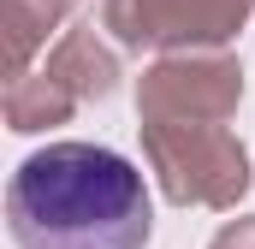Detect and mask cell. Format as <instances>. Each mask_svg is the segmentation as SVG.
Segmentation results:
<instances>
[{
  "label": "cell",
  "instance_id": "6da1fadb",
  "mask_svg": "<svg viewBox=\"0 0 255 249\" xmlns=\"http://www.w3.org/2000/svg\"><path fill=\"white\" fill-rule=\"evenodd\" d=\"M18 249H148L154 202L142 172L101 142H48L6 184Z\"/></svg>",
  "mask_w": 255,
  "mask_h": 249
},
{
  "label": "cell",
  "instance_id": "7a4b0ae2",
  "mask_svg": "<svg viewBox=\"0 0 255 249\" xmlns=\"http://www.w3.org/2000/svg\"><path fill=\"white\" fill-rule=\"evenodd\" d=\"M142 160L172 208H238L250 196V154L226 124H136Z\"/></svg>",
  "mask_w": 255,
  "mask_h": 249
},
{
  "label": "cell",
  "instance_id": "3957f363",
  "mask_svg": "<svg viewBox=\"0 0 255 249\" xmlns=\"http://www.w3.org/2000/svg\"><path fill=\"white\" fill-rule=\"evenodd\" d=\"M255 0H101V30L125 54H208L250 24Z\"/></svg>",
  "mask_w": 255,
  "mask_h": 249
},
{
  "label": "cell",
  "instance_id": "277c9868",
  "mask_svg": "<svg viewBox=\"0 0 255 249\" xmlns=\"http://www.w3.org/2000/svg\"><path fill=\"white\" fill-rule=\"evenodd\" d=\"M244 101V60L226 48L208 54H166L136 83L142 124H226Z\"/></svg>",
  "mask_w": 255,
  "mask_h": 249
},
{
  "label": "cell",
  "instance_id": "5b68a950",
  "mask_svg": "<svg viewBox=\"0 0 255 249\" xmlns=\"http://www.w3.org/2000/svg\"><path fill=\"white\" fill-rule=\"evenodd\" d=\"M48 71L60 77L65 89L77 95V101H107L113 89H119V54L89 30V24H77V30H65L60 42H54V54H48Z\"/></svg>",
  "mask_w": 255,
  "mask_h": 249
},
{
  "label": "cell",
  "instance_id": "8992f818",
  "mask_svg": "<svg viewBox=\"0 0 255 249\" xmlns=\"http://www.w3.org/2000/svg\"><path fill=\"white\" fill-rule=\"evenodd\" d=\"M83 101L65 89L54 71H18V77H6V124L18 130V136H36V130H54L77 113Z\"/></svg>",
  "mask_w": 255,
  "mask_h": 249
},
{
  "label": "cell",
  "instance_id": "52a82bcc",
  "mask_svg": "<svg viewBox=\"0 0 255 249\" xmlns=\"http://www.w3.org/2000/svg\"><path fill=\"white\" fill-rule=\"evenodd\" d=\"M71 0H6V54H12V77L30 71V54L48 42V30H60Z\"/></svg>",
  "mask_w": 255,
  "mask_h": 249
},
{
  "label": "cell",
  "instance_id": "ba28073f",
  "mask_svg": "<svg viewBox=\"0 0 255 249\" xmlns=\"http://www.w3.org/2000/svg\"><path fill=\"white\" fill-rule=\"evenodd\" d=\"M208 249H255V214L232 220V226H226V232H220V238H214Z\"/></svg>",
  "mask_w": 255,
  "mask_h": 249
}]
</instances>
